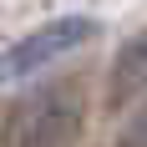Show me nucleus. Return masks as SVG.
<instances>
[{
	"mask_svg": "<svg viewBox=\"0 0 147 147\" xmlns=\"http://www.w3.org/2000/svg\"><path fill=\"white\" fill-rule=\"evenodd\" d=\"M96 30H102V26H96L91 15H56V20H46L41 30H30V36H20L15 46L0 51V86L26 81V76H36L41 66H51V61L71 56V51H81V46H91Z\"/></svg>",
	"mask_w": 147,
	"mask_h": 147,
	"instance_id": "obj_1",
	"label": "nucleus"
},
{
	"mask_svg": "<svg viewBox=\"0 0 147 147\" xmlns=\"http://www.w3.org/2000/svg\"><path fill=\"white\" fill-rule=\"evenodd\" d=\"M81 137V96L76 86H46L20 112L15 147H76Z\"/></svg>",
	"mask_w": 147,
	"mask_h": 147,
	"instance_id": "obj_2",
	"label": "nucleus"
},
{
	"mask_svg": "<svg viewBox=\"0 0 147 147\" xmlns=\"http://www.w3.org/2000/svg\"><path fill=\"white\" fill-rule=\"evenodd\" d=\"M107 91H112V102H117V107H122V102H132L137 91H147V30H137L132 41L117 51Z\"/></svg>",
	"mask_w": 147,
	"mask_h": 147,
	"instance_id": "obj_3",
	"label": "nucleus"
}]
</instances>
